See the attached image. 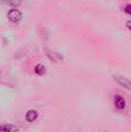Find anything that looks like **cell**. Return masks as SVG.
Returning <instances> with one entry per match:
<instances>
[{
    "instance_id": "7a4b0ae2",
    "label": "cell",
    "mask_w": 131,
    "mask_h": 132,
    "mask_svg": "<svg viewBox=\"0 0 131 132\" xmlns=\"http://www.w3.org/2000/svg\"><path fill=\"white\" fill-rule=\"evenodd\" d=\"M113 80H114L118 85H121L122 87L127 88V90H131V81L130 80H127V78H125V77H122V76H113Z\"/></svg>"
},
{
    "instance_id": "52a82bcc",
    "label": "cell",
    "mask_w": 131,
    "mask_h": 132,
    "mask_svg": "<svg viewBox=\"0 0 131 132\" xmlns=\"http://www.w3.org/2000/svg\"><path fill=\"white\" fill-rule=\"evenodd\" d=\"M35 73L39 75V76H44V75L46 73V68L44 67L43 64H37V65L35 67Z\"/></svg>"
},
{
    "instance_id": "5b68a950",
    "label": "cell",
    "mask_w": 131,
    "mask_h": 132,
    "mask_svg": "<svg viewBox=\"0 0 131 132\" xmlns=\"http://www.w3.org/2000/svg\"><path fill=\"white\" fill-rule=\"evenodd\" d=\"M18 127L14 125H0V132H17Z\"/></svg>"
},
{
    "instance_id": "9c48e42d",
    "label": "cell",
    "mask_w": 131,
    "mask_h": 132,
    "mask_svg": "<svg viewBox=\"0 0 131 132\" xmlns=\"http://www.w3.org/2000/svg\"><path fill=\"white\" fill-rule=\"evenodd\" d=\"M125 12H126L127 14H130L131 15V4H127V5L125 6Z\"/></svg>"
},
{
    "instance_id": "ba28073f",
    "label": "cell",
    "mask_w": 131,
    "mask_h": 132,
    "mask_svg": "<svg viewBox=\"0 0 131 132\" xmlns=\"http://www.w3.org/2000/svg\"><path fill=\"white\" fill-rule=\"evenodd\" d=\"M21 4H22V0H8V5L12 8H18L21 6Z\"/></svg>"
},
{
    "instance_id": "277c9868",
    "label": "cell",
    "mask_w": 131,
    "mask_h": 132,
    "mask_svg": "<svg viewBox=\"0 0 131 132\" xmlns=\"http://www.w3.org/2000/svg\"><path fill=\"white\" fill-rule=\"evenodd\" d=\"M114 105H116L117 109L122 110V109H125V106H126V101H125V99H124L122 96L117 95V96L114 97Z\"/></svg>"
},
{
    "instance_id": "8992f818",
    "label": "cell",
    "mask_w": 131,
    "mask_h": 132,
    "mask_svg": "<svg viewBox=\"0 0 131 132\" xmlns=\"http://www.w3.org/2000/svg\"><path fill=\"white\" fill-rule=\"evenodd\" d=\"M37 112L36 110H28L27 113H26V121L27 122H34L36 118H37Z\"/></svg>"
},
{
    "instance_id": "30bf717a",
    "label": "cell",
    "mask_w": 131,
    "mask_h": 132,
    "mask_svg": "<svg viewBox=\"0 0 131 132\" xmlns=\"http://www.w3.org/2000/svg\"><path fill=\"white\" fill-rule=\"evenodd\" d=\"M126 27L131 31V21H127V22H126Z\"/></svg>"
},
{
    "instance_id": "6da1fadb",
    "label": "cell",
    "mask_w": 131,
    "mask_h": 132,
    "mask_svg": "<svg viewBox=\"0 0 131 132\" xmlns=\"http://www.w3.org/2000/svg\"><path fill=\"white\" fill-rule=\"evenodd\" d=\"M8 19L13 23H17L22 19V13L17 9V8H12L9 12H8Z\"/></svg>"
},
{
    "instance_id": "3957f363",
    "label": "cell",
    "mask_w": 131,
    "mask_h": 132,
    "mask_svg": "<svg viewBox=\"0 0 131 132\" xmlns=\"http://www.w3.org/2000/svg\"><path fill=\"white\" fill-rule=\"evenodd\" d=\"M46 55L50 60L53 62H63V55L59 53H53V51H46Z\"/></svg>"
}]
</instances>
